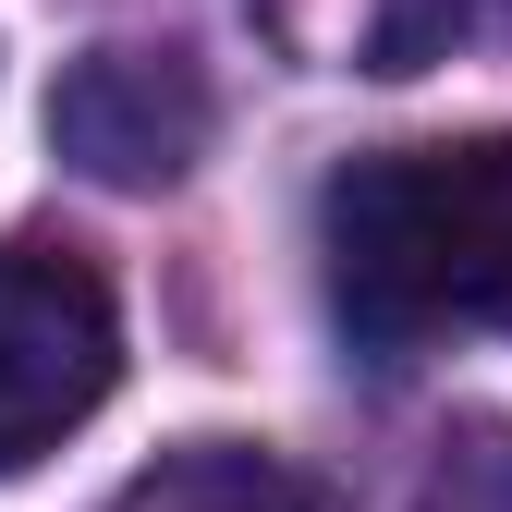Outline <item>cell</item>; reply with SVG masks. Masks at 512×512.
<instances>
[{
    "mask_svg": "<svg viewBox=\"0 0 512 512\" xmlns=\"http://www.w3.org/2000/svg\"><path fill=\"white\" fill-rule=\"evenodd\" d=\"M342 342L403 366L427 342H512V135L464 147H391L330 171L317 196Z\"/></svg>",
    "mask_w": 512,
    "mask_h": 512,
    "instance_id": "cell-1",
    "label": "cell"
},
{
    "mask_svg": "<svg viewBox=\"0 0 512 512\" xmlns=\"http://www.w3.org/2000/svg\"><path fill=\"white\" fill-rule=\"evenodd\" d=\"M122 378V317L110 281L74 244H0V476L61 452Z\"/></svg>",
    "mask_w": 512,
    "mask_h": 512,
    "instance_id": "cell-2",
    "label": "cell"
},
{
    "mask_svg": "<svg viewBox=\"0 0 512 512\" xmlns=\"http://www.w3.org/2000/svg\"><path fill=\"white\" fill-rule=\"evenodd\" d=\"M49 147L74 159L86 183H122V196H147V183H183L208 147V74L183 49H86L61 61L49 86Z\"/></svg>",
    "mask_w": 512,
    "mask_h": 512,
    "instance_id": "cell-3",
    "label": "cell"
},
{
    "mask_svg": "<svg viewBox=\"0 0 512 512\" xmlns=\"http://www.w3.org/2000/svg\"><path fill=\"white\" fill-rule=\"evenodd\" d=\"M244 13L305 74H427L488 0H244Z\"/></svg>",
    "mask_w": 512,
    "mask_h": 512,
    "instance_id": "cell-4",
    "label": "cell"
},
{
    "mask_svg": "<svg viewBox=\"0 0 512 512\" xmlns=\"http://www.w3.org/2000/svg\"><path fill=\"white\" fill-rule=\"evenodd\" d=\"M110 512H317L293 464L244 452V439H196V452H159Z\"/></svg>",
    "mask_w": 512,
    "mask_h": 512,
    "instance_id": "cell-5",
    "label": "cell"
},
{
    "mask_svg": "<svg viewBox=\"0 0 512 512\" xmlns=\"http://www.w3.org/2000/svg\"><path fill=\"white\" fill-rule=\"evenodd\" d=\"M415 512H512V439H500V427H488V439H464V452L427 476V500H415Z\"/></svg>",
    "mask_w": 512,
    "mask_h": 512,
    "instance_id": "cell-6",
    "label": "cell"
}]
</instances>
